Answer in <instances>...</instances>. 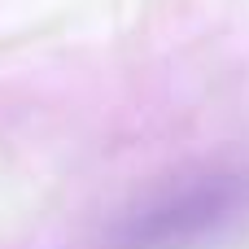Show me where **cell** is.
Returning <instances> with one entry per match:
<instances>
[{
  "mask_svg": "<svg viewBox=\"0 0 249 249\" xmlns=\"http://www.w3.org/2000/svg\"><path fill=\"white\" fill-rule=\"evenodd\" d=\"M249 206V188L236 175H201L149 197L127 214L105 249H201Z\"/></svg>",
  "mask_w": 249,
  "mask_h": 249,
  "instance_id": "1",
  "label": "cell"
}]
</instances>
